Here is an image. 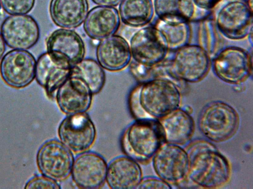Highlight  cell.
I'll use <instances>...</instances> for the list:
<instances>
[{
    "label": "cell",
    "instance_id": "1",
    "mask_svg": "<svg viewBox=\"0 0 253 189\" xmlns=\"http://www.w3.org/2000/svg\"><path fill=\"white\" fill-rule=\"evenodd\" d=\"M181 91L174 82L157 78L139 83L128 98L129 111L135 120H160L180 108Z\"/></svg>",
    "mask_w": 253,
    "mask_h": 189
},
{
    "label": "cell",
    "instance_id": "2",
    "mask_svg": "<svg viewBox=\"0 0 253 189\" xmlns=\"http://www.w3.org/2000/svg\"><path fill=\"white\" fill-rule=\"evenodd\" d=\"M165 142L160 122L153 119L135 120L125 129L121 138V148L125 155L141 163L152 159Z\"/></svg>",
    "mask_w": 253,
    "mask_h": 189
},
{
    "label": "cell",
    "instance_id": "3",
    "mask_svg": "<svg viewBox=\"0 0 253 189\" xmlns=\"http://www.w3.org/2000/svg\"><path fill=\"white\" fill-rule=\"evenodd\" d=\"M189 161L187 178L195 186L218 188L225 185L230 179V163L216 147L197 153Z\"/></svg>",
    "mask_w": 253,
    "mask_h": 189
},
{
    "label": "cell",
    "instance_id": "4",
    "mask_svg": "<svg viewBox=\"0 0 253 189\" xmlns=\"http://www.w3.org/2000/svg\"><path fill=\"white\" fill-rule=\"evenodd\" d=\"M201 132L210 140L220 142L231 138L239 123L236 110L226 102L216 100L207 104L198 118Z\"/></svg>",
    "mask_w": 253,
    "mask_h": 189
},
{
    "label": "cell",
    "instance_id": "5",
    "mask_svg": "<svg viewBox=\"0 0 253 189\" xmlns=\"http://www.w3.org/2000/svg\"><path fill=\"white\" fill-rule=\"evenodd\" d=\"M211 65L208 53L198 44H188L175 51L168 70L177 84L197 83L208 74Z\"/></svg>",
    "mask_w": 253,
    "mask_h": 189
},
{
    "label": "cell",
    "instance_id": "6",
    "mask_svg": "<svg viewBox=\"0 0 253 189\" xmlns=\"http://www.w3.org/2000/svg\"><path fill=\"white\" fill-rule=\"evenodd\" d=\"M211 65L219 79L228 84H239L252 75V55L240 47H226L212 57Z\"/></svg>",
    "mask_w": 253,
    "mask_h": 189
},
{
    "label": "cell",
    "instance_id": "7",
    "mask_svg": "<svg viewBox=\"0 0 253 189\" xmlns=\"http://www.w3.org/2000/svg\"><path fill=\"white\" fill-rule=\"evenodd\" d=\"M214 22L224 36L231 40H241L253 31V10L245 0H229L219 9Z\"/></svg>",
    "mask_w": 253,
    "mask_h": 189
},
{
    "label": "cell",
    "instance_id": "8",
    "mask_svg": "<svg viewBox=\"0 0 253 189\" xmlns=\"http://www.w3.org/2000/svg\"><path fill=\"white\" fill-rule=\"evenodd\" d=\"M129 46L133 60L147 66L162 63L169 51L165 37L154 25L136 31L130 38Z\"/></svg>",
    "mask_w": 253,
    "mask_h": 189
},
{
    "label": "cell",
    "instance_id": "9",
    "mask_svg": "<svg viewBox=\"0 0 253 189\" xmlns=\"http://www.w3.org/2000/svg\"><path fill=\"white\" fill-rule=\"evenodd\" d=\"M73 153L59 140L45 141L39 149L36 156L40 172L58 182L65 180L71 175L74 160Z\"/></svg>",
    "mask_w": 253,
    "mask_h": 189
},
{
    "label": "cell",
    "instance_id": "10",
    "mask_svg": "<svg viewBox=\"0 0 253 189\" xmlns=\"http://www.w3.org/2000/svg\"><path fill=\"white\" fill-rule=\"evenodd\" d=\"M158 177L171 185H178L187 177L189 158L180 145L164 143L152 158Z\"/></svg>",
    "mask_w": 253,
    "mask_h": 189
},
{
    "label": "cell",
    "instance_id": "11",
    "mask_svg": "<svg viewBox=\"0 0 253 189\" xmlns=\"http://www.w3.org/2000/svg\"><path fill=\"white\" fill-rule=\"evenodd\" d=\"M59 140L73 153L87 151L96 137L95 125L86 113L67 115L58 128Z\"/></svg>",
    "mask_w": 253,
    "mask_h": 189
},
{
    "label": "cell",
    "instance_id": "12",
    "mask_svg": "<svg viewBox=\"0 0 253 189\" xmlns=\"http://www.w3.org/2000/svg\"><path fill=\"white\" fill-rule=\"evenodd\" d=\"M36 60L26 50L13 49L7 52L0 62V75L8 86L22 89L35 78Z\"/></svg>",
    "mask_w": 253,
    "mask_h": 189
},
{
    "label": "cell",
    "instance_id": "13",
    "mask_svg": "<svg viewBox=\"0 0 253 189\" xmlns=\"http://www.w3.org/2000/svg\"><path fill=\"white\" fill-rule=\"evenodd\" d=\"M72 68L65 55L47 51L36 61L35 79L47 95L55 96L57 89L70 76Z\"/></svg>",
    "mask_w": 253,
    "mask_h": 189
},
{
    "label": "cell",
    "instance_id": "14",
    "mask_svg": "<svg viewBox=\"0 0 253 189\" xmlns=\"http://www.w3.org/2000/svg\"><path fill=\"white\" fill-rule=\"evenodd\" d=\"M0 32L5 44L13 49H30L37 43L40 36L37 22L27 14L6 17L1 23Z\"/></svg>",
    "mask_w": 253,
    "mask_h": 189
},
{
    "label": "cell",
    "instance_id": "15",
    "mask_svg": "<svg viewBox=\"0 0 253 189\" xmlns=\"http://www.w3.org/2000/svg\"><path fill=\"white\" fill-rule=\"evenodd\" d=\"M107 163L99 154L85 151L74 158L71 175L79 188L96 189L106 182Z\"/></svg>",
    "mask_w": 253,
    "mask_h": 189
},
{
    "label": "cell",
    "instance_id": "16",
    "mask_svg": "<svg viewBox=\"0 0 253 189\" xmlns=\"http://www.w3.org/2000/svg\"><path fill=\"white\" fill-rule=\"evenodd\" d=\"M93 95L83 80L70 76L57 89L55 97L60 110L70 115L86 112L91 105Z\"/></svg>",
    "mask_w": 253,
    "mask_h": 189
},
{
    "label": "cell",
    "instance_id": "17",
    "mask_svg": "<svg viewBox=\"0 0 253 189\" xmlns=\"http://www.w3.org/2000/svg\"><path fill=\"white\" fill-rule=\"evenodd\" d=\"M101 66L110 71H119L130 63L131 54L128 42L122 36L113 35L101 40L96 51Z\"/></svg>",
    "mask_w": 253,
    "mask_h": 189
},
{
    "label": "cell",
    "instance_id": "18",
    "mask_svg": "<svg viewBox=\"0 0 253 189\" xmlns=\"http://www.w3.org/2000/svg\"><path fill=\"white\" fill-rule=\"evenodd\" d=\"M153 4L158 19L168 23L200 21L211 12L200 9L193 0H154Z\"/></svg>",
    "mask_w": 253,
    "mask_h": 189
},
{
    "label": "cell",
    "instance_id": "19",
    "mask_svg": "<svg viewBox=\"0 0 253 189\" xmlns=\"http://www.w3.org/2000/svg\"><path fill=\"white\" fill-rule=\"evenodd\" d=\"M120 24V17L116 8L98 5L88 11L84 22V29L90 38L101 40L115 34Z\"/></svg>",
    "mask_w": 253,
    "mask_h": 189
},
{
    "label": "cell",
    "instance_id": "20",
    "mask_svg": "<svg viewBox=\"0 0 253 189\" xmlns=\"http://www.w3.org/2000/svg\"><path fill=\"white\" fill-rule=\"evenodd\" d=\"M142 178L138 162L126 156L115 158L107 165L106 182L111 189H136Z\"/></svg>",
    "mask_w": 253,
    "mask_h": 189
},
{
    "label": "cell",
    "instance_id": "21",
    "mask_svg": "<svg viewBox=\"0 0 253 189\" xmlns=\"http://www.w3.org/2000/svg\"><path fill=\"white\" fill-rule=\"evenodd\" d=\"M47 51L65 55L73 67L81 61L85 53L84 43L75 31L60 28L53 31L46 41Z\"/></svg>",
    "mask_w": 253,
    "mask_h": 189
},
{
    "label": "cell",
    "instance_id": "22",
    "mask_svg": "<svg viewBox=\"0 0 253 189\" xmlns=\"http://www.w3.org/2000/svg\"><path fill=\"white\" fill-rule=\"evenodd\" d=\"M87 0H51L49 11L58 27L72 29L80 26L88 12Z\"/></svg>",
    "mask_w": 253,
    "mask_h": 189
},
{
    "label": "cell",
    "instance_id": "23",
    "mask_svg": "<svg viewBox=\"0 0 253 189\" xmlns=\"http://www.w3.org/2000/svg\"><path fill=\"white\" fill-rule=\"evenodd\" d=\"M159 121L166 143L181 146L188 142L193 134L194 121L183 108L177 109Z\"/></svg>",
    "mask_w": 253,
    "mask_h": 189
},
{
    "label": "cell",
    "instance_id": "24",
    "mask_svg": "<svg viewBox=\"0 0 253 189\" xmlns=\"http://www.w3.org/2000/svg\"><path fill=\"white\" fill-rule=\"evenodd\" d=\"M119 10L123 24L135 28L149 24L155 13L152 0H123Z\"/></svg>",
    "mask_w": 253,
    "mask_h": 189
},
{
    "label": "cell",
    "instance_id": "25",
    "mask_svg": "<svg viewBox=\"0 0 253 189\" xmlns=\"http://www.w3.org/2000/svg\"><path fill=\"white\" fill-rule=\"evenodd\" d=\"M81 78L88 85L93 94L101 92L105 83L103 68L96 60L83 59L72 68L71 75Z\"/></svg>",
    "mask_w": 253,
    "mask_h": 189
},
{
    "label": "cell",
    "instance_id": "26",
    "mask_svg": "<svg viewBox=\"0 0 253 189\" xmlns=\"http://www.w3.org/2000/svg\"><path fill=\"white\" fill-rule=\"evenodd\" d=\"M157 20L154 25L165 37L169 51H175L189 44L191 29L188 22L168 23Z\"/></svg>",
    "mask_w": 253,
    "mask_h": 189
},
{
    "label": "cell",
    "instance_id": "27",
    "mask_svg": "<svg viewBox=\"0 0 253 189\" xmlns=\"http://www.w3.org/2000/svg\"><path fill=\"white\" fill-rule=\"evenodd\" d=\"M209 17L199 21L198 40V45L201 46L211 58L220 50L219 49L221 40L214 20Z\"/></svg>",
    "mask_w": 253,
    "mask_h": 189
},
{
    "label": "cell",
    "instance_id": "28",
    "mask_svg": "<svg viewBox=\"0 0 253 189\" xmlns=\"http://www.w3.org/2000/svg\"><path fill=\"white\" fill-rule=\"evenodd\" d=\"M129 70L133 77L139 83L148 82L158 78L156 65L147 66L137 63L133 60L130 63Z\"/></svg>",
    "mask_w": 253,
    "mask_h": 189
},
{
    "label": "cell",
    "instance_id": "29",
    "mask_svg": "<svg viewBox=\"0 0 253 189\" xmlns=\"http://www.w3.org/2000/svg\"><path fill=\"white\" fill-rule=\"evenodd\" d=\"M36 0H0L1 6L9 15L27 14L34 8Z\"/></svg>",
    "mask_w": 253,
    "mask_h": 189
},
{
    "label": "cell",
    "instance_id": "30",
    "mask_svg": "<svg viewBox=\"0 0 253 189\" xmlns=\"http://www.w3.org/2000/svg\"><path fill=\"white\" fill-rule=\"evenodd\" d=\"M24 188L59 189L61 187L58 182L42 174L36 175L29 179L26 183Z\"/></svg>",
    "mask_w": 253,
    "mask_h": 189
},
{
    "label": "cell",
    "instance_id": "31",
    "mask_svg": "<svg viewBox=\"0 0 253 189\" xmlns=\"http://www.w3.org/2000/svg\"><path fill=\"white\" fill-rule=\"evenodd\" d=\"M171 185L159 177H148L142 178L136 189H170Z\"/></svg>",
    "mask_w": 253,
    "mask_h": 189
},
{
    "label": "cell",
    "instance_id": "32",
    "mask_svg": "<svg viewBox=\"0 0 253 189\" xmlns=\"http://www.w3.org/2000/svg\"><path fill=\"white\" fill-rule=\"evenodd\" d=\"M214 147L215 146L213 144L207 140H197L190 143L185 150L190 159L199 152Z\"/></svg>",
    "mask_w": 253,
    "mask_h": 189
},
{
    "label": "cell",
    "instance_id": "33",
    "mask_svg": "<svg viewBox=\"0 0 253 189\" xmlns=\"http://www.w3.org/2000/svg\"><path fill=\"white\" fill-rule=\"evenodd\" d=\"M221 0H193L197 7L202 10L211 11V10Z\"/></svg>",
    "mask_w": 253,
    "mask_h": 189
},
{
    "label": "cell",
    "instance_id": "34",
    "mask_svg": "<svg viewBox=\"0 0 253 189\" xmlns=\"http://www.w3.org/2000/svg\"><path fill=\"white\" fill-rule=\"evenodd\" d=\"M99 6L115 7L120 4L123 0H91Z\"/></svg>",
    "mask_w": 253,
    "mask_h": 189
},
{
    "label": "cell",
    "instance_id": "35",
    "mask_svg": "<svg viewBox=\"0 0 253 189\" xmlns=\"http://www.w3.org/2000/svg\"><path fill=\"white\" fill-rule=\"evenodd\" d=\"M5 50V43L1 33H0V60L1 59L3 55H4Z\"/></svg>",
    "mask_w": 253,
    "mask_h": 189
},
{
    "label": "cell",
    "instance_id": "36",
    "mask_svg": "<svg viewBox=\"0 0 253 189\" xmlns=\"http://www.w3.org/2000/svg\"><path fill=\"white\" fill-rule=\"evenodd\" d=\"M247 4L249 6V7L252 9L253 10V0H245Z\"/></svg>",
    "mask_w": 253,
    "mask_h": 189
},
{
    "label": "cell",
    "instance_id": "37",
    "mask_svg": "<svg viewBox=\"0 0 253 189\" xmlns=\"http://www.w3.org/2000/svg\"><path fill=\"white\" fill-rule=\"evenodd\" d=\"M0 8H1V2H0Z\"/></svg>",
    "mask_w": 253,
    "mask_h": 189
}]
</instances>
